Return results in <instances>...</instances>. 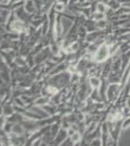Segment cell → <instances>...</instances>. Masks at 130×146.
Wrapping results in <instances>:
<instances>
[{
  "mask_svg": "<svg viewBox=\"0 0 130 146\" xmlns=\"http://www.w3.org/2000/svg\"><path fill=\"white\" fill-rule=\"evenodd\" d=\"M111 58V52H110V46L106 42L101 44L98 47V49L93 55V60L97 63H103Z\"/></svg>",
  "mask_w": 130,
  "mask_h": 146,
  "instance_id": "cell-1",
  "label": "cell"
},
{
  "mask_svg": "<svg viewBox=\"0 0 130 146\" xmlns=\"http://www.w3.org/2000/svg\"><path fill=\"white\" fill-rule=\"evenodd\" d=\"M121 87L120 83H111L108 85L107 91H106V96H107V100L109 102H113L115 101L119 98L121 92Z\"/></svg>",
  "mask_w": 130,
  "mask_h": 146,
  "instance_id": "cell-2",
  "label": "cell"
},
{
  "mask_svg": "<svg viewBox=\"0 0 130 146\" xmlns=\"http://www.w3.org/2000/svg\"><path fill=\"white\" fill-rule=\"evenodd\" d=\"M102 83V79L99 78L97 76H91L89 78V86L91 87L93 90H99Z\"/></svg>",
  "mask_w": 130,
  "mask_h": 146,
  "instance_id": "cell-3",
  "label": "cell"
},
{
  "mask_svg": "<svg viewBox=\"0 0 130 146\" xmlns=\"http://www.w3.org/2000/svg\"><path fill=\"white\" fill-rule=\"evenodd\" d=\"M108 9H109V7L107 5V3H105V2H103V1L95 2V12H100V13L106 14Z\"/></svg>",
  "mask_w": 130,
  "mask_h": 146,
  "instance_id": "cell-4",
  "label": "cell"
},
{
  "mask_svg": "<svg viewBox=\"0 0 130 146\" xmlns=\"http://www.w3.org/2000/svg\"><path fill=\"white\" fill-rule=\"evenodd\" d=\"M107 5L109 8L112 9V10H114V11L119 10L120 7H121V4H120L117 0H109L107 2Z\"/></svg>",
  "mask_w": 130,
  "mask_h": 146,
  "instance_id": "cell-5",
  "label": "cell"
},
{
  "mask_svg": "<svg viewBox=\"0 0 130 146\" xmlns=\"http://www.w3.org/2000/svg\"><path fill=\"white\" fill-rule=\"evenodd\" d=\"M128 128H130V115L126 116L121 121V129H122V131H125V129H127Z\"/></svg>",
  "mask_w": 130,
  "mask_h": 146,
  "instance_id": "cell-6",
  "label": "cell"
},
{
  "mask_svg": "<svg viewBox=\"0 0 130 146\" xmlns=\"http://www.w3.org/2000/svg\"><path fill=\"white\" fill-rule=\"evenodd\" d=\"M93 18H94V20L97 22V21L104 20V19H106L107 17H106V14L100 13V12H95V13H94V15H93Z\"/></svg>",
  "mask_w": 130,
  "mask_h": 146,
  "instance_id": "cell-7",
  "label": "cell"
},
{
  "mask_svg": "<svg viewBox=\"0 0 130 146\" xmlns=\"http://www.w3.org/2000/svg\"><path fill=\"white\" fill-rule=\"evenodd\" d=\"M90 145H98V146H100V145H103L102 144V139H101L100 137H95V138H93L91 141H90Z\"/></svg>",
  "mask_w": 130,
  "mask_h": 146,
  "instance_id": "cell-8",
  "label": "cell"
},
{
  "mask_svg": "<svg viewBox=\"0 0 130 146\" xmlns=\"http://www.w3.org/2000/svg\"><path fill=\"white\" fill-rule=\"evenodd\" d=\"M72 140L73 142H79L81 140V135L79 133H74V135H72Z\"/></svg>",
  "mask_w": 130,
  "mask_h": 146,
  "instance_id": "cell-9",
  "label": "cell"
},
{
  "mask_svg": "<svg viewBox=\"0 0 130 146\" xmlns=\"http://www.w3.org/2000/svg\"><path fill=\"white\" fill-rule=\"evenodd\" d=\"M79 43L78 42H75V43H73L72 44V46H71V52H76L78 49H79Z\"/></svg>",
  "mask_w": 130,
  "mask_h": 146,
  "instance_id": "cell-10",
  "label": "cell"
},
{
  "mask_svg": "<svg viewBox=\"0 0 130 146\" xmlns=\"http://www.w3.org/2000/svg\"><path fill=\"white\" fill-rule=\"evenodd\" d=\"M14 25H15L14 28H16L18 30H20V29H22V25L20 23H18V22H16V23H14Z\"/></svg>",
  "mask_w": 130,
  "mask_h": 146,
  "instance_id": "cell-11",
  "label": "cell"
},
{
  "mask_svg": "<svg viewBox=\"0 0 130 146\" xmlns=\"http://www.w3.org/2000/svg\"><path fill=\"white\" fill-rule=\"evenodd\" d=\"M63 7H64V6H63L62 4H60V3H59L57 6H56V9H57L58 11H62V10H61V9H63Z\"/></svg>",
  "mask_w": 130,
  "mask_h": 146,
  "instance_id": "cell-12",
  "label": "cell"
}]
</instances>
